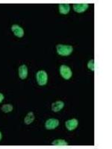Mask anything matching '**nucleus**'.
<instances>
[{
  "instance_id": "nucleus-2",
  "label": "nucleus",
  "mask_w": 112,
  "mask_h": 149,
  "mask_svg": "<svg viewBox=\"0 0 112 149\" xmlns=\"http://www.w3.org/2000/svg\"><path fill=\"white\" fill-rule=\"evenodd\" d=\"M36 79H37V84L40 86H44L47 84L48 81V74L43 70H41V71L37 72L36 74Z\"/></svg>"
},
{
  "instance_id": "nucleus-8",
  "label": "nucleus",
  "mask_w": 112,
  "mask_h": 149,
  "mask_svg": "<svg viewBox=\"0 0 112 149\" xmlns=\"http://www.w3.org/2000/svg\"><path fill=\"white\" fill-rule=\"evenodd\" d=\"M19 76L21 79H26L28 76V68L26 65H22L18 69Z\"/></svg>"
},
{
  "instance_id": "nucleus-6",
  "label": "nucleus",
  "mask_w": 112,
  "mask_h": 149,
  "mask_svg": "<svg viewBox=\"0 0 112 149\" xmlns=\"http://www.w3.org/2000/svg\"><path fill=\"white\" fill-rule=\"evenodd\" d=\"M11 30L14 35L17 37H22L24 35V30L19 26L18 25H13L11 26Z\"/></svg>"
},
{
  "instance_id": "nucleus-11",
  "label": "nucleus",
  "mask_w": 112,
  "mask_h": 149,
  "mask_svg": "<svg viewBox=\"0 0 112 149\" xmlns=\"http://www.w3.org/2000/svg\"><path fill=\"white\" fill-rule=\"evenodd\" d=\"M34 120V115L32 112H29V113L26 115V116L25 117L24 119V122L26 124V125H30L33 122V121Z\"/></svg>"
},
{
  "instance_id": "nucleus-4",
  "label": "nucleus",
  "mask_w": 112,
  "mask_h": 149,
  "mask_svg": "<svg viewBox=\"0 0 112 149\" xmlns=\"http://www.w3.org/2000/svg\"><path fill=\"white\" fill-rule=\"evenodd\" d=\"M59 125V121L56 119H49L45 123V127L47 130H53Z\"/></svg>"
},
{
  "instance_id": "nucleus-13",
  "label": "nucleus",
  "mask_w": 112,
  "mask_h": 149,
  "mask_svg": "<svg viewBox=\"0 0 112 149\" xmlns=\"http://www.w3.org/2000/svg\"><path fill=\"white\" fill-rule=\"evenodd\" d=\"M2 110L4 113H9V112H11L13 110V106L10 104H4L2 107Z\"/></svg>"
},
{
  "instance_id": "nucleus-16",
  "label": "nucleus",
  "mask_w": 112,
  "mask_h": 149,
  "mask_svg": "<svg viewBox=\"0 0 112 149\" xmlns=\"http://www.w3.org/2000/svg\"><path fill=\"white\" fill-rule=\"evenodd\" d=\"M1 139H2V133L0 132V141H1Z\"/></svg>"
},
{
  "instance_id": "nucleus-1",
  "label": "nucleus",
  "mask_w": 112,
  "mask_h": 149,
  "mask_svg": "<svg viewBox=\"0 0 112 149\" xmlns=\"http://www.w3.org/2000/svg\"><path fill=\"white\" fill-rule=\"evenodd\" d=\"M56 49L58 54L61 56H69L73 51V46L69 45L58 44L56 46Z\"/></svg>"
},
{
  "instance_id": "nucleus-14",
  "label": "nucleus",
  "mask_w": 112,
  "mask_h": 149,
  "mask_svg": "<svg viewBox=\"0 0 112 149\" xmlns=\"http://www.w3.org/2000/svg\"><path fill=\"white\" fill-rule=\"evenodd\" d=\"M88 68L89 70H91V71H94V70H95V66H94V60L92 59L88 61Z\"/></svg>"
},
{
  "instance_id": "nucleus-7",
  "label": "nucleus",
  "mask_w": 112,
  "mask_h": 149,
  "mask_svg": "<svg viewBox=\"0 0 112 149\" xmlns=\"http://www.w3.org/2000/svg\"><path fill=\"white\" fill-rule=\"evenodd\" d=\"M89 5L88 4H74L73 6V10L77 13H83L88 8Z\"/></svg>"
},
{
  "instance_id": "nucleus-5",
  "label": "nucleus",
  "mask_w": 112,
  "mask_h": 149,
  "mask_svg": "<svg viewBox=\"0 0 112 149\" xmlns=\"http://www.w3.org/2000/svg\"><path fill=\"white\" fill-rule=\"evenodd\" d=\"M78 125V122L76 119H72L70 120L66 121L65 123L66 127L68 130H73L76 128Z\"/></svg>"
},
{
  "instance_id": "nucleus-9",
  "label": "nucleus",
  "mask_w": 112,
  "mask_h": 149,
  "mask_svg": "<svg viewBox=\"0 0 112 149\" xmlns=\"http://www.w3.org/2000/svg\"><path fill=\"white\" fill-rule=\"evenodd\" d=\"M64 106V103L61 101H58V102H55L52 104V110L53 112H59L60 110H62V108Z\"/></svg>"
},
{
  "instance_id": "nucleus-10",
  "label": "nucleus",
  "mask_w": 112,
  "mask_h": 149,
  "mask_svg": "<svg viewBox=\"0 0 112 149\" xmlns=\"http://www.w3.org/2000/svg\"><path fill=\"white\" fill-rule=\"evenodd\" d=\"M58 7H59L60 14H67L70 12V6L69 4H60Z\"/></svg>"
},
{
  "instance_id": "nucleus-12",
  "label": "nucleus",
  "mask_w": 112,
  "mask_h": 149,
  "mask_svg": "<svg viewBox=\"0 0 112 149\" xmlns=\"http://www.w3.org/2000/svg\"><path fill=\"white\" fill-rule=\"evenodd\" d=\"M52 145L56 146H67L68 143L64 139H56V140H54L52 142Z\"/></svg>"
},
{
  "instance_id": "nucleus-3",
  "label": "nucleus",
  "mask_w": 112,
  "mask_h": 149,
  "mask_svg": "<svg viewBox=\"0 0 112 149\" xmlns=\"http://www.w3.org/2000/svg\"><path fill=\"white\" fill-rule=\"evenodd\" d=\"M60 73H61V76L66 80H69L73 75V72H72V70H70V68L69 66H66V65L61 66V67H60Z\"/></svg>"
},
{
  "instance_id": "nucleus-15",
  "label": "nucleus",
  "mask_w": 112,
  "mask_h": 149,
  "mask_svg": "<svg viewBox=\"0 0 112 149\" xmlns=\"http://www.w3.org/2000/svg\"><path fill=\"white\" fill-rule=\"evenodd\" d=\"M4 99V95L3 94H2V93H0V103L3 101Z\"/></svg>"
}]
</instances>
